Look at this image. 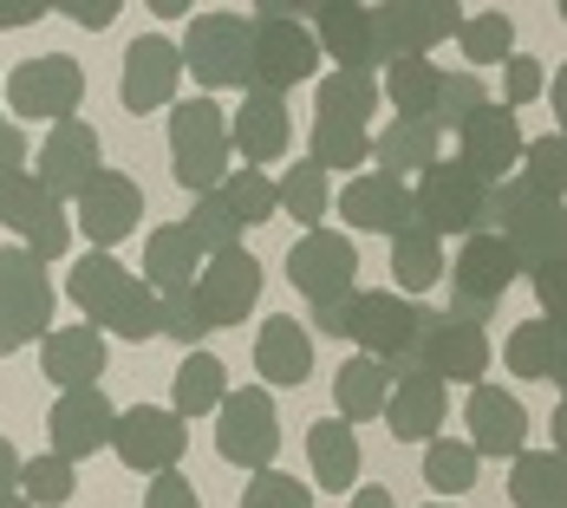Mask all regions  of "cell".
<instances>
[{
  "instance_id": "obj_1",
  "label": "cell",
  "mask_w": 567,
  "mask_h": 508,
  "mask_svg": "<svg viewBox=\"0 0 567 508\" xmlns=\"http://www.w3.org/2000/svg\"><path fill=\"white\" fill-rule=\"evenodd\" d=\"M65 300H72V307L85 313V326H99V333L157 339V287L144 281V274H131L112 248H92V255L72 261Z\"/></svg>"
},
{
  "instance_id": "obj_2",
  "label": "cell",
  "mask_w": 567,
  "mask_h": 508,
  "mask_svg": "<svg viewBox=\"0 0 567 508\" xmlns=\"http://www.w3.org/2000/svg\"><path fill=\"white\" fill-rule=\"evenodd\" d=\"M431 313L417 307V300H404V293H340V300H320L313 307V333L320 339H352L359 345V359H398V352H411V339L424 326Z\"/></svg>"
},
{
  "instance_id": "obj_3",
  "label": "cell",
  "mask_w": 567,
  "mask_h": 508,
  "mask_svg": "<svg viewBox=\"0 0 567 508\" xmlns=\"http://www.w3.org/2000/svg\"><path fill=\"white\" fill-rule=\"evenodd\" d=\"M483 228L509 248L515 274H535V268H555L567 248V216L555 196H535L522 176L515 183H489V216Z\"/></svg>"
},
{
  "instance_id": "obj_4",
  "label": "cell",
  "mask_w": 567,
  "mask_h": 508,
  "mask_svg": "<svg viewBox=\"0 0 567 508\" xmlns=\"http://www.w3.org/2000/svg\"><path fill=\"white\" fill-rule=\"evenodd\" d=\"M313 65H320V46H313V33H307L293 13L261 7V13L248 20V92L281 99V92H293V85L313 79Z\"/></svg>"
},
{
  "instance_id": "obj_5",
  "label": "cell",
  "mask_w": 567,
  "mask_h": 508,
  "mask_svg": "<svg viewBox=\"0 0 567 508\" xmlns=\"http://www.w3.org/2000/svg\"><path fill=\"white\" fill-rule=\"evenodd\" d=\"M171 176L189 196L223 189L228 176V117L216 99H183L171 105Z\"/></svg>"
},
{
  "instance_id": "obj_6",
  "label": "cell",
  "mask_w": 567,
  "mask_h": 508,
  "mask_svg": "<svg viewBox=\"0 0 567 508\" xmlns=\"http://www.w3.org/2000/svg\"><path fill=\"white\" fill-rule=\"evenodd\" d=\"M183 72L203 85V92H228V85H248V13H189V33L176 40Z\"/></svg>"
},
{
  "instance_id": "obj_7",
  "label": "cell",
  "mask_w": 567,
  "mask_h": 508,
  "mask_svg": "<svg viewBox=\"0 0 567 508\" xmlns=\"http://www.w3.org/2000/svg\"><path fill=\"white\" fill-rule=\"evenodd\" d=\"M53 333V281L27 248H0V359Z\"/></svg>"
},
{
  "instance_id": "obj_8",
  "label": "cell",
  "mask_w": 567,
  "mask_h": 508,
  "mask_svg": "<svg viewBox=\"0 0 567 508\" xmlns=\"http://www.w3.org/2000/svg\"><path fill=\"white\" fill-rule=\"evenodd\" d=\"M411 203H417V222L431 228L437 241H444V235H483V216H489V183H483L476 169H463L456 157H437V164L417 176Z\"/></svg>"
},
{
  "instance_id": "obj_9",
  "label": "cell",
  "mask_w": 567,
  "mask_h": 508,
  "mask_svg": "<svg viewBox=\"0 0 567 508\" xmlns=\"http://www.w3.org/2000/svg\"><path fill=\"white\" fill-rule=\"evenodd\" d=\"M216 450L223 463L235 469H275V450H281V411H275V397L261 392V385H248V392H228L216 404Z\"/></svg>"
},
{
  "instance_id": "obj_10",
  "label": "cell",
  "mask_w": 567,
  "mask_h": 508,
  "mask_svg": "<svg viewBox=\"0 0 567 508\" xmlns=\"http://www.w3.org/2000/svg\"><path fill=\"white\" fill-rule=\"evenodd\" d=\"M79 99H85V65L72 53L20 59V65L7 72V105H13V117L65 124V117H79Z\"/></svg>"
},
{
  "instance_id": "obj_11",
  "label": "cell",
  "mask_w": 567,
  "mask_h": 508,
  "mask_svg": "<svg viewBox=\"0 0 567 508\" xmlns=\"http://www.w3.org/2000/svg\"><path fill=\"white\" fill-rule=\"evenodd\" d=\"M515 287V261L509 248L483 228V235H463V248H456V268H451V313L456 320H470V326H489V313H496V300Z\"/></svg>"
},
{
  "instance_id": "obj_12",
  "label": "cell",
  "mask_w": 567,
  "mask_h": 508,
  "mask_svg": "<svg viewBox=\"0 0 567 508\" xmlns=\"http://www.w3.org/2000/svg\"><path fill=\"white\" fill-rule=\"evenodd\" d=\"M411 365L431 372V379H444V385H483L489 339H483V326H470L456 313H431L417 326V339H411Z\"/></svg>"
},
{
  "instance_id": "obj_13",
  "label": "cell",
  "mask_w": 567,
  "mask_h": 508,
  "mask_svg": "<svg viewBox=\"0 0 567 508\" xmlns=\"http://www.w3.org/2000/svg\"><path fill=\"white\" fill-rule=\"evenodd\" d=\"M112 450L124 469L157 476V469H176V456L189 450V424L164 404H131L112 417Z\"/></svg>"
},
{
  "instance_id": "obj_14",
  "label": "cell",
  "mask_w": 567,
  "mask_h": 508,
  "mask_svg": "<svg viewBox=\"0 0 567 508\" xmlns=\"http://www.w3.org/2000/svg\"><path fill=\"white\" fill-rule=\"evenodd\" d=\"M372 27H379L385 65L392 59H431V46L456 40L463 7H451V0H385V7H372Z\"/></svg>"
},
{
  "instance_id": "obj_15",
  "label": "cell",
  "mask_w": 567,
  "mask_h": 508,
  "mask_svg": "<svg viewBox=\"0 0 567 508\" xmlns=\"http://www.w3.org/2000/svg\"><path fill=\"white\" fill-rule=\"evenodd\" d=\"M105 169V144H99V131L85 124V117H65V124H53V137L40 144V164H33V176H40V189L53 196V203H79L85 189H92V176Z\"/></svg>"
},
{
  "instance_id": "obj_16",
  "label": "cell",
  "mask_w": 567,
  "mask_h": 508,
  "mask_svg": "<svg viewBox=\"0 0 567 508\" xmlns=\"http://www.w3.org/2000/svg\"><path fill=\"white\" fill-rule=\"evenodd\" d=\"M287 281L300 287L313 307H320V300H340V293H352V281H359V248H352L346 235H333V228H307V235L287 248Z\"/></svg>"
},
{
  "instance_id": "obj_17",
  "label": "cell",
  "mask_w": 567,
  "mask_h": 508,
  "mask_svg": "<svg viewBox=\"0 0 567 508\" xmlns=\"http://www.w3.org/2000/svg\"><path fill=\"white\" fill-rule=\"evenodd\" d=\"M196 300L209 313V333L216 326H241L261 300V261L248 248H228V255H209L203 274H196Z\"/></svg>"
},
{
  "instance_id": "obj_18",
  "label": "cell",
  "mask_w": 567,
  "mask_h": 508,
  "mask_svg": "<svg viewBox=\"0 0 567 508\" xmlns=\"http://www.w3.org/2000/svg\"><path fill=\"white\" fill-rule=\"evenodd\" d=\"M456 164L476 169L483 183H509V169L522 164V124L509 105H483L456 124Z\"/></svg>"
},
{
  "instance_id": "obj_19",
  "label": "cell",
  "mask_w": 567,
  "mask_h": 508,
  "mask_svg": "<svg viewBox=\"0 0 567 508\" xmlns=\"http://www.w3.org/2000/svg\"><path fill=\"white\" fill-rule=\"evenodd\" d=\"M313 46L333 59V72H379L385 53H379V27H372V13L365 7H352V0H327V7H313Z\"/></svg>"
},
{
  "instance_id": "obj_20",
  "label": "cell",
  "mask_w": 567,
  "mask_h": 508,
  "mask_svg": "<svg viewBox=\"0 0 567 508\" xmlns=\"http://www.w3.org/2000/svg\"><path fill=\"white\" fill-rule=\"evenodd\" d=\"M176 79H183V53H176V40L164 33H144V40H131V53H124V112L131 117H151L157 105H171L176 99Z\"/></svg>"
},
{
  "instance_id": "obj_21",
  "label": "cell",
  "mask_w": 567,
  "mask_h": 508,
  "mask_svg": "<svg viewBox=\"0 0 567 508\" xmlns=\"http://www.w3.org/2000/svg\"><path fill=\"white\" fill-rule=\"evenodd\" d=\"M333 209H340L352 228H365V235H398L404 222H417L411 183H398L385 169H359L340 196H333Z\"/></svg>"
},
{
  "instance_id": "obj_22",
  "label": "cell",
  "mask_w": 567,
  "mask_h": 508,
  "mask_svg": "<svg viewBox=\"0 0 567 508\" xmlns=\"http://www.w3.org/2000/svg\"><path fill=\"white\" fill-rule=\"evenodd\" d=\"M137 222H144V189H137L124 169H99L92 189L79 196V235H85L92 248H117Z\"/></svg>"
},
{
  "instance_id": "obj_23",
  "label": "cell",
  "mask_w": 567,
  "mask_h": 508,
  "mask_svg": "<svg viewBox=\"0 0 567 508\" xmlns=\"http://www.w3.org/2000/svg\"><path fill=\"white\" fill-rule=\"evenodd\" d=\"M379 417H385V431H392L398 444H431L444 431V417H451V392L431 372H398Z\"/></svg>"
},
{
  "instance_id": "obj_24",
  "label": "cell",
  "mask_w": 567,
  "mask_h": 508,
  "mask_svg": "<svg viewBox=\"0 0 567 508\" xmlns=\"http://www.w3.org/2000/svg\"><path fill=\"white\" fill-rule=\"evenodd\" d=\"M112 404H105V392L99 385H85V392H59V404L47 411V444H53L59 456H99L105 444H112Z\"/></svg>"
},
{
  "instance_id": "obj_25",
  "label": "cell",
  "mask_w": 567,
  "mask_h": 508,
  "mask_svg": "<svg viewBox=\"0 0 567 508\" xmlns=\"http://www.w3.org/2000/svg\"><path fill=\"white\" fill-rule=\"evenodd\" d=\"M105 333L99 326H53V333L40 339V372H47V385L53 392H85V385H99L105 379Z\"/></svg>"
},
{
  "instance_id": "obj_26",
  "label": "cell",
  "mask_w": 567,
  "mask_h": 508,
  "mask_svg": "<svg viewBox=\"0 0 567 508\" xmlns=\"http://www.w3.org/2000/svg\"><path fill=\"white\" fill-rule=\"evenodd\" d=\"M293 144V124H287V99H268V92H248L241 112L228 117V151H241L248 169H268L275 157H287Z\"/></svg>"
},
{
  "instance_id": "obj_27",
  "label": "cell",
  "mask_w": 567,
  "mask_h": 508,
  "mask_svg": "<svg viewBox=\"0 0 567 508\" xmlns=\"http://www.w3.org/2000/svg\"><path fill=\"white\" fill-rule=\"evenodd\" d=\"M528 411L503 385H470V450L476 456H522Z\"/></svg>"
},
{
  "instance_id": "obj_28",
  "label": "cell",
  "mask_w": 567,
  "mask_h": 508,
  "mask_svg": "<svg viewBox=\"0 0 567 508\" xmlns=\"http://www.w3.org/2000/svg\"><path fill=\"white\" fill-rule=\"evenodd\" d=\"M255 372H261V385H307V379H313V333H307L293 313L261 320V339H255Z\"/></svg>"
},
{
  "instance_id": "obj_29",
  "label": "cell",
  "mask_w": 567,
  "mask_h": 508,
  "mask_svg": "<svg viewBox=\"0 0 567 508\" xmlns=\"http://www.w3.org/2000/svg\"><path fill=\"white\" fill-rule=\"evenodd\" d=\"M307 456H313V489L327 496H352L359 489V431L346 417H313L307 424Z\"/></svg>"
},
{
  "instance_id": "obj_30",
  "label": "cell",
  "mask_w": 567,
  "mask_h": 508,
  "mask_svg": "<svg viewBox=\"0 0 567 508\" xmlns=\"http://www.w3.org/2000/svg\"><path fill=\"white\" fill-rule=\"evenodd\" d=\"M372 157H379L385 176L411 183V176H424V169L444 157V131H437V124H424V117H392V124L372 137Z\"/></svg>"
},
{
  "instance_id": "obj_31",
  "label": "cell",
  "mask_w": 567,
  "mask_h": 508,
  "mask_svg": "<svg viewBox=\"0 0 567 508\" xmlns=\"http://www.w3.org/2000/svg\"><path fill=\"white\" fill-rule=\"evenodd\" d=\"M196 274H203V248L189 241V228L183 222L151 228V241H144V281L157 287V293H171V287H196Z\"/></svg>"
},
{
  "instance_id": "obj_32",
  "label": "cell",
  "mask_w": 567,
  "mask_h": 508,
  "mask_svg": "<svg viewBox=\"0 0 567 508\" xmlns=\"http://www.w3.org/2000/svg\"><path fill=\"white\" fill-rule=\"evenodd\" d=\"M437 85H444V65H437V59H392L385 79H379V99H385L398 117H424V124H431Z\"/></svg>"
},
{
  "instance_id": "obj_33",
  "label": "cell",
  "mask_w": 567,
  "mask_h": 508,
  "mask_svg": "<svg viewBox=\"0 0 567 508\" xmlns=\"http://www.w3.org/2000/svg\"><path fill=\"white\" fill-rule=\"evenodd\" d=\"M509 502L515 508H567V463H561V450L509 456Z\"/></svg>"
},
{
  "instance_id": "obj_34",
  "label": "cell",
  "mask_w": 567,
  "mask_h": 508,
  "mask_svg": "<svg viewBox=\"0 0 567 508\" xmlns=\"http://www.w3.org/2000/svg\"><path fill=\"white\" fill-rule=\"evenodd\" d=\"M385 392H392V372H385L379 359H346L340 379H333V404H340V417L352 431L385 411Z\"/></svg>"
},
{
  "instance_id": "obj_35",
  "label": "cell",
  "mask_w": 567,
  "mask_h": 508,
  "mask_svg": "<svg viewBox=\"0 0 567 508\" xmlns=\"http://www.w3.org/2000/svg\"><path fill=\"white\" fill-rule=\"evenodd\" d=\"M313 105L320 117H340V124H365L372 131V117H379V72H327L320 85H313Z\"/></svg>"
},
{
  "instance_id": "obj_36",
  "label": "cell",
  "mask_w": 567,
  "mask_h": 508,
  "mask_svg": "<svg viewBox=\"0 0 567 508\" xmlns=\"http://www.w3.org/2000/svg\"><path fill=\"white\" fill-rule=\"evenodd\" d=\"M437 274H444V241L424 222H404L392 235V281L404 293H424V287H437Z\"/></svg>"
},
{
  "instance_id": "obj_37",
  "label": "cell",
  "mask_w": 567,
  "mask_h": 508,
  "mask_svg": "<svg viewBox=\"0 0 567 508\" xmlns=\"http://www.w3.org/2000/svg\"><path fill=\"white\" fill-rule=\"evenodd\" d=\"M503 359H509L515 379H561V339H555V320L548 313H535V320H522L503 345Z\"/></svg>"
},
{
  "instance_id": "obj_38",
  "label": "cell",
  "mask_w": 567,
  "mask_h": 508,
  "mask_svg": "<svg viewBox=\"0 0 567 508\" xmlns=\"http://www.w3.org/2000/svg\"><path fill=\"white\" fill-rule=\"evenodd\" d=\"M176 417H183V424H189V417H209V411H216V404H223L228 397V372H223V359H216V352H189V359H183V372H176Z\"/></svg>"
},
{
  "instance_id": "obj_39",
  "label": "cell",
  "mask_w": 567,
  "mask_h": 508,
  "mask_svg": "<svg viewBox=\"0 0 567 508\" xmlns=\"http://www.w3.org/2000/svg\"><path fill=\"white\" fill-rule=\"evenodd\" d=\"M365 157H372V131H365V124L313 117V151H307V164H320V169H365Z\"/></svg>"
},
{
  "instance_id": "obj_40",
  "label": "cell",
  "mask_w": 567,
  "mask_h": 508,
  "mask_svg": "<svg viewBox=\"0 0 567 508\" xmlns=\"http://www.w3.org/2000/svg\"><path fill=\"white\" fill-rule=\"evenodd\" d=\"M183 228H189V241L203 248V261H209V255H228V248H241V216L223 203V189L196 196L189 216H183Z\"/></svg>"
},
{
  "instance_id": "obj_41",
  "label": "cell",
  "mask_w": 567,
  "mask_h": 508,
  "mask_svg": "<svg viewBox=\"0 0 567 508\" xmlns=\"http://www.w3.org/2000/svg\"><path fill=\"white\" fill-rule=\"evenodd\" d=\"M275 196H281V209H287V216H293L300 228H320V216L333 209V189H327V169H320V164H307V157H300V164L287 169L281 183H275Z\"/></svg>"
},
{
  "instance_id": "obj_42",
  "label": "cell",
  "mask_w": 567,
  "mask_h": 508,
  "mask_svg": "<svg viewBox=\"0 0 567 508\" xmlns=\"http://www.w3.org/2000/svg\"><path fill=\"white\" fill-rule=\"evenodd\" d=\"M476 469H483V456L470 450V444H456V437H431V450H424V483H431L437 496H463V489H476Z\"/></svg>"
},
{
  "instance_id": "obj_43",
  "label": "cell",
  "mask_w": 567,
  "mask_h": 508,
  "mask_svg": "<svg viewBox=\"0 0 567 508\" xmlns=\"http://www.w3.org/2000/svg\"><path fill=\"white\" fill-rule=\"evenodd\" d=\"M223 203L241 216V228L268 222V216H281V196H275V183H268V169H228L223 176Z\"/></svg>"
},
{
  "instance_id": "obj_44",
  "label": "cell",
  "mask_w": 567,
  "mask_h": 508,
  "mask_svg": "<svg viewBox=\"0 0 567 508\" xmlns=\"http://www.w3.org/2000/svg\"><path fill=\"white\" fill-rule=\"evenodd\" d=\"M72 489H79V469H72V456H33L27 469H20V496L33 508H59V502H72Z\"/></svg>"
},
{
  "instance_id": "obj_45",
  "label": "cell",
  "mask_w": 567,
  "mask_h": 508,
  "mask_svg": "<svg viewBox=\"0 0 567 508\" xmlns=\"http://www.w3.org/2000/svg\"><path fill=\"white\" fill-rule=\"evenodd\" d=\"M456 46L470 59V72H476V65H503V59L515 53L509 13H476V20H463V27H456Z\"/></svg>"
},
{
  "instance_id": "obj_46",
  "label": "cell",
  "mask_w": 567,
  "mask_h": 508,
  "mask_svg": "<svg viewBox=\"0 0 567 508\" xmlns=\"http://www.w3.org/2000/svg\"><path fill=\"white\" fill-rule=\"evenodd\" d=\"M47 209H59V203L40 189V176H33V169H13V176H0V228L27 235V228L47 216Z\"/></svg>"
},
{
  "instance_id": "obj_47",
  "label": "cell",
  "mask_w": 567,
  "mask_h": 508,
  "mask_svg": "<svg viewBox=\"0 0 567 508\" xmlns=\"http://www.w3.org/2000/svg\"><path fill=\"white\" fill-rule=\"evenodd\" d=\"M157 333L176 339V345H203V339H209V313H203L196 287H171V293H157Z\"/></svg>"
},
{
  "instance_id": "obj_48",
  "label": "cell",
  "mask_w": 567,
  "mask_h": 508,
  "mask_svg": "<svg viewBox=\"0 0 567 508\" xmlns=\"http://www.w3.org/2000/svg\"><path fill=\"white\" fill-rule=\"evenodd\" d=\"M522 183H528L535 196H555V203H561V189H567V151H561V137H555V131L522 144Z\"/></svg>"
},
{
  "instance_id": "obj_49",
  "label": "cell",
  "mask_w": 567,
  "mask_h": 508,
  "mask_svg": "<svg viewBox=\"0 0 567 508\" xmlns=\"http://www.w3.org/2000/svg\"><path fill=\"white\" fill-rule=\"evenodd\" d=\"M489 105V92H483V79L463 65V72H444V85H437V112H431V124L437 131H456L470 112H483Z\"/></svg>"
},
{
  "instance_id": "obj_50",
  "label": "cell",
  "mask_w": 567,
  "mask_h": 508,
  "mask_svg": "<svg viewBox=\"0 0 567 508\" xmlns=\"http://www.w3.org/2000/svg\"><path fill=\"white\" fill-rule=\"evenodd\" d=\"M241 508H313L307 483L300 476H281V469H255L248 489H241Z\"/></svg>"
},
{
  "instance_id": "obj_51",
  "label": "cell",
  "mask_w": 567,
  "mask_h": 508,
  "mask_svg": "<svg viewBox=\"0 0 567 508\" xmlns=\"http://www.w3.org/2000/svg\"><path fill=\"white\" fill-rule=\"evenodd\" d=\"M65 248H72V216H65V209H47L40 222L27 228V255H33V261H59Z\"/></svg>"
},
{
  "instance_id": "obj_52",
  "label": "cell",
  "mask_w": 567,
  "mask_h": 508,
  "mask_svg": "<svg viewBox=\"0 0 567 508\" xmlns=\"http://www.w3.org/2000/svg\"><path fill=\"white\" fill-rule=\"evenodd\" d=\"M528 99H542V65H535L528 53H509L503 59V105L522 112Z\"/></svg>"
},
{
  "instance_id": "obj_53",
  "label": "cell",
  "mask_w": 567,
  "mask_h": 508,
  "mask_svg": "<svg viewBox=\"0 0 567 508\" xmlns=\"http://www.w3.org/2000/svg\"><path fill=\"white\" fill-rule=\"evenodd\" d=\"M144 508H196L189 476H183V469H157V476H151V489H144Z\"/></svg>"
},
{
  "instance_id": "obj_54",
  "label": "cell",
  "mask_w": 567,
  "mask_h": 508,
  "mask_svg": "<svg viewBox=\"0 0 567 508\" xmlns=\"http://www.w3.org/2000/svg\"><path fill=\"white\" fill-rule=\"evenodd\" d=\"M13 169H27V137L13 117H0V176H13Z\"/></svg>"
},
{
  "instance_id": "obj_55",
  "label": "cell",
  "mask_w": 567,
  "mask_h": 508,
  "mask_svg": "<svg viewBox=\"0 0 567 508\" xmlns=\"http://www.w3.org/2000/svg\"><path fill=\"white\" fill-rule=\"evenodd\" d=\"M117 7H124V0H85V7H79V0H65L59 13H72L79 27H112V20H117Z\"/></svg>"
},
{
  "instance_id": "obj_56",
  "label": "cell",
  "mask_w": 567,
  "mask_h": 508,
  "mask_svg": "<svg viewBox=\"0 0 567 508\" xmlns=\"http://www.w3.org/2000/svg\"><path fill=\"white\" fill-rule=\"evenodd\" d=\"M20 469H27V456L0 437V496H20Z\"/></svg>"
},
{
  "instance_id": "obj_57",
  "label": "cell",
  "mask_w": 567,
  "mask_h": 508,
  "mask_svg": "<svg viewBox=\"0 0 567 508\" xmlns=\"http://www.w3.org/2000/svg\"><path fill=\"white\" fill-rule=\"evenodd\" d=\"M535 293H542V307L561 300V261H555V268H535Z\"/></svg>"
},
{
  "instance_id": "obj_58",
  "label": "cell",
  "mask_w": 567,
  "mask_h": 508,
  "mask_svg": "<svg viewBox=\"0 0 567 508\" xmlns=\"http://www.w3.org/2000/svg\"><path fill=\"white\" fill-rule=\"evenodd\" d=\"M346 508H392V489L365 483V489H352V502H346Z\"/></svg>"
},
{
  "instance_id": "obj_59",
  "label": "cell",
  "mask_w": 567,
  "mask_h": 508,
  "mask_svg": "<svg viewBox=\"0 0 567 508\" xmlns=\"http://www.w3.org/2000/svg\"><path fill=\"white\" fill-rule=\"evenodd\" d=\"M47 7H0V27H33Z\"/></svg>"
},
{
  "instance_id": "obj_60",
  "label": "cell",
  "mask_w": 567,
  "mask_h": 508,
  "mask_svg": "<svg viewBox=\"0 0 567 508\" xmlns=\"http://www.w3.org/2000/svg\"><path fill=\"white\" fill-rule=\"evenodd\" d=\"M0 508H33L27 496H0Z\"/></svg>"
}]
</instances>
